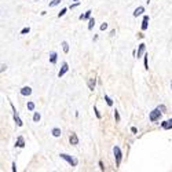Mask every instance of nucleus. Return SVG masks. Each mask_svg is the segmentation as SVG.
<instances>
[{
    "label": "nucleus",
    "instance_id": "obj_1",
    "mask_svg": "<svg viewBox=\"0 0 172 172\" xmlns=\"http://www.w3.org/2000/svg\"><path fill=\"white\" fill-rule=\"evenodd\" d=\"M61 158H63L66 162H69V165L70 167H77V164H79V161H77V158H74V157H72V156H69V154H66V153H61Z\"/></svg>",
    "mask_w": 172,
    "mask_h": 172
},
{
    "label": "nucleus",
    "instance_id": "obj_2",
    "mask_svg": "<svg viewBox=\"0 0 172 172\" xmlns=\"http://www.w3.org/2000/svg\"><path fill=\"white\" fill-rule=\"evenodd\" d=\"M113 154H114V158H116V167H120V164H121V158H123L121 149H120L118 146H114V147H113Z\"/></svg>",
    "mask_w": 172,
    "mask_h": 172
},
{
    "label": "nucleus",
    "instance_id": "obj_3",
    "mask_svg": "<svg viewBox=\"0 0 172 172\" xmlns=\"http://www.w3.org/2000/svg\"><path fill=\"white\" fill-rule=\"evenodd\" d=\"M161 114H162V112H160L158 109H154V110H151L150 114H149V120H150L151 123L158 121L160 118H161Z\"/></svg>",
    "mask_w": 172,
    "mask_h": 172
},
{
    "label": "nucleus",
    "instance_id": "obj_4",
    "mask_svg": "<svg viewBox=\"0 0 172 172\" xmlns=\"http://www.w3.org/2000/svg\"><path fill=\"white\" fill-rule=\"evenodd\" d=\"M145 51H146V44L145 43H141L139 47H138V52H136V58H142L145 55Z\"/></svg>",
    "mask_w": 172,
    "mask_h": 172
},
{
    "label": "nucleus",
    "instance_id": "obj_5",
    "mask_svg": "<svg viewBox=\"0 0 172 172\" xmlns=\"http://www.w3.org/2000/svg\"><path fill=\"white\" fill-rule=\"evenodd\" d=\"M69 142H70V145L77 146V145H79V136H77V133L72 132V133H70V136H69Z\"/></svg>",
    "mask_w": 172,
    "mask_h": 172
},
{
    "label": "nucleus",
    "instance_id": "obj_6",
    "mask_svg": "<svg viewBox=\"0 0 172 172\" xmlns=\"http://www.w3.org/2000/svg\"><path fill=\"white\" fill-rule=\"evenodd\" d=\"M15 147H20V149H23V147H25V138H23L22 135H20V136L17 138Z\"/></svg>",
    "mask_w": 172,
    "mask_h": 172
},
{
    "label": "nucleus",
    "instance_id": "obj_7",
    "mask_svg": "<svg viewBox=\"0 0 172 172\" xmlns=\"http://www.w3.org/2000/svg\"><path fill=\"white\" fill-rule=\"evenodd\" d=\"M69 70V65H68V62H63V63H62V68H61V70L58 72V77L61 79L62 76H63L66 72Z\"/></svg>",
    "mask_w": 172,
    "mask_h": 172
},
{
    "label": "nucleus",
    "instance_id": "obj_8",
    "mask_svg": "<svg viewBox=\"0 0 172 172\" xmlns=\"http://www.w3.org/2000/svg\"><path fill=\"white\" fill-rule=\"evenodd\" d=\"M87 84H88V88H90V91H94L95 90V85H97V79H88L87 81Z\"/></svg>",
    "mask_w": 172,
    "mask_h": 172
},
{
    "label": "nucleus",
    "instance_id": "obj_9",
    "mask_svg": "<svg viewBox=\"0 0 172 172\" xmlns=\"http://www.w3.org/2000/svg\"><path fill=\"white\" fill-rule=\"evenodd\" d=\"M30 94H32V88L30 87H22L21 88V95H23V97H29Z\"/></svg>",
    "mask_w": 172,
    "mask_h": 172
},
{
    "label": "nucleus",
    "instance_id": "obj_10",
    "mask_svg": "<svg viewBox=\"0 0 172 172\" xmlns=\"http://www.w3.org/2000/svg\"><path fill=\"white\" fill-rule=\"evenodd\" d=\"M143 12H145V7H143V6H139L138 8H135V11H133L132 15H133V17H139V15H142Z\"/></svg>",
    "mask_w": 172,
    "mask_h": 172
},
{
    "label": "nucleus",
    "instance_id": "obj_11",
    "mask_svg": "<svg viewBox=\"0 0 172 172\" xmlns=\"http://www.w3.org/2000/svg\"><path fill=\"white\" fill-rule=\"evenodd\" d=\"M147 23H149V15H143V21H142V26H141L142 30L147 29Z\"/></svg>",
    "mask_w": 172,
    "mask_h": 172
},
{
    "label": "nucleus",
    "instance_id": "obj_12",
    "mask_svg": "<svg viewBox=\"0 0 172 172\" xmlns=\"http://www.w3.org/2000/svg\"><path fill=\"white\" fill-rule=\"evenodd\" d=\"M56 61H58V54H56L55 51H52L51 54H50V62H51L52 65H55Z\"/></svg>",
    "mask_w": 172,
    "mask_h": 172
},
{
    "label": "nucleus",
    "instance_id": "obj_13",
    "mask_svg": "<svg viewBox=\"0 0 172 172\" xmlns=\"http://www.w3.org/2000/svg\"><path fill=\"white\" fill-rule=\"evenodd\" d=\"M14 121L17 123V125H18V127H22V125H23V123H22V120L20 118V116H18V113H17V112H14Z\"/></svg>",
    "mask_w": 172,
    "mask_h": 172
},
{
    "label": "nucleus",
    "instance_id": "obj_14",
    "mask_svg": "<svg viewBox=\"0 0 172 172\" xmlns=\"http://www.w3.org/2000/svg\"><path fill=\"white\" fill-rule=\"evenodd\" d=\"M51 133H52V136H54V138H59L62 132H61V130L58 127H54V128H52V131H51Z\"/></svg>",
    "mask_w": 172,
    "mask_h": 172
},
{
    "label": "nucleus",
    "instance_id": "obj_15",
    "mask_svg": "<svg viewBox=\"0 0 172 172\" xmlns=\"http://www.w3.org/2000/svg\"><path fill=\"white\" fill-rule=\"evenodd\" d=\"M143 65H145L146 70H149V55H147V54L143 55Z\"/></svg>",
    "mask_w": 172,
    "mask_h": 172
},
{
    "label": "nucleus",
    "instance_id": "obj_16",
    "mask_svg": "<svg viewBox=\"0 0 172 172\" xmlns=\"http://www.w3.org/2000/svg\"><path fill=\"white\" fill-rule=\"evenodd\" d=\"M94 26H95V18L91 17V18L88 20V30H92Z\"/></svg>",
    "mask_w": 172,
    "mask_h": 172
},
{
    "label": "nucleus",
    "instance_id": "obj_17",
    "mask_svg": "<svg viewBox=\"0 0 172 172\" xmlns=\"http://www.w3.org/2000/svg\"><path fill=\"white\" fill-rule=\"evenodd\" d=\"M40 118H41V116H40L39 112H35V113H33V121H35V123H39Z\"/></svg>",
    "mask_w": 172,
    "mask_h": 172
},
{
    "label": "nucleus",
    "instance_id": "obj_18",
    "mask_svg": "<svg viewBox=\"0 0 172 172\" xmlns=\"http://www.w3.org/2000/svg\"><path fill=\"white\" fill-rule=\"evenodd\" d=\"M26 107H28V110L33 112V110H35V109H36V105H35V102H28Z\"/></svg>",
    "mask_w": 172,
    "mask_h": 172
},
{
    "label": "nucleus",
    "instance_id": "obj_19",
    "mask_svg": "<svg viewBox=\"0 0 172 172\" xmlns=\"http://www.w3.org/2000/svg\"><path fill=\"white\" fill-rule=\"evenodd\" d=\"M62 48H63L65 52H69V44H68V41H62Z\"/></svg>",
    "mask_w": 172,
    "mask_h": 172
},
{
    "label": "nucleus",
    "instance_id": "obj_20",
    "mask_svg": "<svg viewBox=\"0 0 172 172\" xmlns=\"http://www.w3.org/2000/svg\"><path fill=\"white\" fill-rule=\"evenodd\" d=\"M105 101H106L107 106H113V101H112V98H109L106 94H105Z\"/></svg>",
    "mask_w": 172,
    "mask_h": 172
},
{
    "label": "nucleus",
    "instance_id": "obj_21",
    "mask_svg": "<svg viewBox=\"0 0 172 172\" xmlns=\"http://www.w3.org/2000/svg\"><path fill=\"white\" fill-rule=\"evenodd\" d=\"M114 120H116V123H120V113H118V110H114Z\"/></svg>",
    "mask_w": 172,
    "mask_h": 172
},
{
    "label": "nucleus",
    "instance_id": "obj_22",
    "mask_svg": "<svg viewBox=\"0 0 172 172\" xmlns=\"http://www.w3.org/2000/svg\"><path fill=\"white\" fill-rule=\"evenodd\" d=\"M58 4H61V0H52V2H50V7H55Z\"/></svg>",
    "mask_w": 172,
    "mask_h": 172
},
{
    "label": "nucleus",
    "instance_id": "obj_23",
    "mask_svg": "<svg viewBox=\"0 0 172 172\" xmlns=\"http://www.w3.org/2000/svg\"><path fill=\"white\" fill-rule=\"evenodd\" d=\"M66 11H68V8H66V7H65V8H62V10H61V11L58 12V18H61V17H63V15H65V14H66Z\"/></svg>",
    "mask_w": 172,
    "mask_h": 172
},
{
    "label": "nucleus",
    "instance_id": "obj_24",
    "mask_svg": "<svg viewBox=\"0 0 172 172\" xmlns=\"http://www.w3.org/2000/svg\"><path fill=\"white\" fill-rule=\"evenodd\" d=\"M94 112H95V116H97V118H99V120H101L102 116H101V113L98 112V109H97V106H95V105H94Z\"/></svg>",
    "mask_w": 172,
    "mask_h": 172
},
{
    "label": "nucleus",
    "instance_id": "obj_25",
    "mask_svg": "<svg viewBox=\"0 0 172 172\" xmlns=\"http://www.w3.org/2000/svg\"><path fill=\"white\" fill-rule=\"evenodd\" d=\"M91 10H87L85 11V14H84V20H90V18H91Z\"/></svg>",
    "mask_w": 172,
    "mask_h": 172
},
{
    "label": "nucleus",
    "instance_id": "obj_26",
    "mask_svg": "<svg viewBox=\"0 0 172 172\" xmlns=\"http://www.w3.org/2000/svg\"><path fill=\"white\" fill-rule=\"evenodd\" d=\"M29 32H30V28L26 26V28H23V29L21 30V35H26V33H29Z\"/></svg>",
    "mask_w": 172,
    "mask_h": 172
},
{
    "label": "nucleus",
    "instance_id": "obj_27",
    "mask_svg": "<svg viewBox=\"0 0 172 172\" xmlns=\"http://www.w3.org/2000/svg\"><path fill=\"white\" fill-rule=\"evenodd\" d=\"M157 109H158L160 112H162V113H165V112H167V107H165V105H160V106L157 107Z\"/></svg>",
    "mask_w": 172,
    "mask_h": 172
},
{
    "label": "nucleus",
    "instance_id": "obj_28",
    "mask_svg": "<svg viewBox=\"0 0 172 172\" xmlns=\"http://www.w3.org/2000/svg\"><path fill=\"white\" fill-rule=\"evenodd\" d=\"M106 29H107V23L103 22L102 25H101V30H106Z\"/></svg>",
    "mask_w": 172,
    "mask_h": 172
},
{
    "label": "nucleus",
    "instance_id": "obj_29",
    "mask_svg": "<svg viewBox=\"0 0 172 172\" xmlns=\"http://www.w3.org/2000/svg\"><path fill=\"white\" fill-rule=\"evenodd\" d=\"M80 6V2H76L73 4H70V8H76V7H79Z\"/></svg>",
    "mask_w": 172,
    "mask_h": 172
},
{
    "label": "nucleus",
    "instance_id": "obj_30",
    "mask_svg": "<svg viewBox=\"0 0 172 172\" xmlns=\"http://www.w3.org/2000/svg\"><path fill=\"white\" fill-rule=\"evenodd\" d=\"M99 168H101V171H105V167H103V162L99 161Z\"/></svg>",
    "mask_w": 172,
    "mask_h": 172
},
{
    "label": "nucleus",
    "instance_id": "obj_31",
    "mask_svg": "<svg viewBox=\"0 0 172 172\" xmlns=\"http://www.w3.org/2000/svg\"><path fill=\"white\" fill-rule=\"evenodd\" d=\"M131 132H132V133H136V132H138L136 127H131Z\"/></svg>",
    "mask_w": 172,
    "mask_h": 172
},
{
    "label": "nucleus",
    "instance_id": "obj_32",
    "mask_svg": "<svg viewBox=\"0 0 172 172\" xmlns=\"http://www.w3.org/2000/svg\"><path fill=\"white\" fill-rule=\"evenodd\" d=\"M11 167H12V168H11V171H12V172H15V171H17V167H15V162H12V165H11Z\"/></svg>",
    "mask_w": 172,
    "mask_h": 172
},
{
    "label": "nucleus",
    "instance_id": "obj_33",
    "mask_svg": "<svg viewBox=\"0 0 172 172\" xmlns=\"http://www.w3.org/2000/svg\"><path fill=\"white\" fill-rule=\"evenodd\" d=\"M6 69H7V66H6V65H2V69H0V72H2V73H3V72L6 70Z\"/></svg>",
    "mask_w": 172,
    "mask_h": 172
},
{
    "label": "nucleus",
    "instance_id": "obj_34",
    "mask_svg": "<svg viewBox=\"0 0 172 172\" xmlns=\"http://www.w3.org/2000/svg\"><path fill=\"white\" fill-rule=\"evenodd\" d=\"M168 125H169V130H171V128H172V118H169V120H168Z\"/></svg>",
    "mask_w": 172,
    "mask_h": 172
},
{
    "label": "nucleus",
    "instance_id": "obj_35",
    "mask_svg": "<svg viewBox=\"0 0 172 172\" xmlns=\"http://www.w3.org/2000/svg\"><path fill=\"white\" fill-rule=\"evenodd\" d=\"M138 37H139V39H143V37H145V35H143V33H139V35H138Z\"/></svg>",
    "mask_w": 172,
    "mask_h": 172
},
{
    "label": "nucleus",
    "instance_id": "obj_36",
    "mask_svg": "<svg viewBox=\"0 0 172 172\" xmlns=\"http://www.w3.org/2000/svg\"><path fill=\"white\" fill-rule=\"evenodd\" d=\"M73 2H80V0H73Z\"/></svg>",
    "mask_w": 172,
    "mask_h": 172
},
{
    "label": "nucleus",
    "instance_id": "obj_37",
    "mask_svg": "<svg viewBox=\"0 0 172 172\" xmlns=\"http://www.w3.org/2000/svg\"><path fill=\"white\" fill-rule=\"evenodd\" d=\"M171 88H172V81H171Z\"/></svg>",
    "mask_w": 172,
    "mask_h": 172
},
{
    "label": "nucleus",
    "instance_id": "obj_38",
    "mask_svg": "<svg viewBox=\"0 0 172 172\" xmlns=\"http://www.w3.org/2000/svg\"><path fill=\"white\" fill-rule=\"evenodd\" d=\"M36 2H37V0H36Z\"/></svg>",
    "mask_w": 172,
    "mask_h": 172
}]
</instances>
